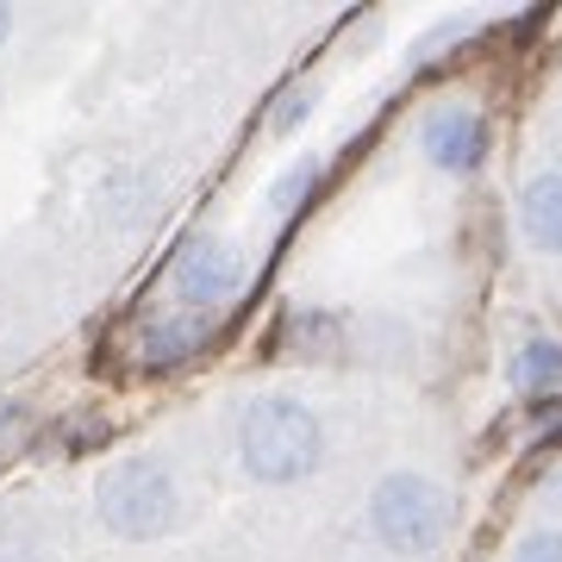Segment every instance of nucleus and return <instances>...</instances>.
I'll return each instance as SVG.
<instances>
[{
  "mask_svg": "<svg viewBox=\"0 0 562 562\" xmlns=\"http://www.w3.org/2000/svg\"><path fill=\"white\" fill-rule=\"evenodd\" d=\"M206 344V319L201 313H181V306H169V313H157V319L144 325V369H181V362H194Z\"/></svg>",
  "mask_w": 562,
  "mask_h": 562,
  "instance_id": "nucleus-6",
  "label": "nucleus"
},
{
  "mask_svg": "<svg viewBox=\"0 0 562 562\" xmlns=\"http://www.w3.org/2000/svg\"><path fill=\"white\" fill-rule=\"evenodd\" d=\"M513 562H562V531L557 525H538L513 543Z\"/></svg>",
  "mask_w": 562,
  "mask_h": 562,
  "instance_id": "nucleus-11",
  "label": "nucleus"
},
{
  "mask_svg": "<svg viewBox=\"0 0 562 562\" xmlns=\"http://www.w3.org/2000/svg\"><path fill=\"white\" fill-rule=\"evenodd\" d=\"M506 375H513L519 394H550L562 382V338H525Z\"/></svg>",
  "mask_w": 562,
  "mask_h": 562,
  "instance_id": "nucleus-8",
  "label": "nucleus"
},
{
  "mask_svg": "<svg viewBox=\"0 0 562 562\" xmlns=\"http://www.w3.org/2000/svg\"><path fill=\"white\" fill-rule=\"evenodd\" d=\"M7 32H13V7H0V44H7Z\"/></svg>",
  "mask_w": 562,
  "mask_h": 562,
  "instance_id": "nucleus-12",
  "label": "nucleus"
},
{
  "mask_svg": "<svg viewBox=\"0 0 562 562\" xmlns=\"http://www.w3.org/2000/svg\"><path fill=\"white\" fill-rule=\"evenodd\" d=\"M313 188H319V157H301L294 169H281V181L269 188V213H276V220H294V213L313 201Z\"/></svg>",
  "mask_w": 562,
  "mask_h": 562,
  "instance_id": "nucleus-9",
  "label": "nucleus"
},
{
  "mask_svg": "<svg viewBox=\"0 0 562 562\" xmlns=\"http://www.w3.org/2000/svg\"><path fill=\"white\" fill-rule=\"evenodd\" d=\"M238 462L244 475L262 487H288L306 482L325 462V425L313 406L288 401V394H269V401H250L238 419Z\"/></svg>",
  "mask_w": 562,
  "mask_h": 562,
  "instance_id": "nucleus-1",
  "label": "nucleus"
},
{
  "mask_svg": "<svg viewBox=\"0 0 562 562\" xmlns=\"http://www.w3.org/2000/svg\"><path fill=\"white\" fill-rule=\"evenodd\" d=\"M419 144H425V157H431V169H443V176H475L482 157H487V120L475 106L443 101V106L425 113Z\"/></svg>",
  "mask_w": 562,
  "mask_h": 562,
  "instance_id": "nucleus-5",
  "label": "nucleus"
},
{
  "mask_svg": "<svg viewBox=\"0 0 562 562\" xmlns=\"http://www.w3.org/2000/svg\"><path fill=\"white\" fill-rule=\"evenodd\" d=\"M369 525H375V538H382L394 557H431V550L450 538L457 506H450V494H443L431 475L394 469V475H382L375 494H369Z\"/></svg>",
  "mask_w": 562,
  "mask_h": 562,
  "instance_id": "nucleus-3",
  "label": "nucleus"
},
{
  "mask_svg": "<svg viewBox=\"0 0 562 562\" xmlns=\"http://www.w3.org/2000/svg\"><path fill=\"white\" fill-rule=\"evenodd\" d=\"M94 513L113 538L125 543H150L162 531H176L181 519V494H176V475L162 469L157 457H120L101 469L94 482Z\"/></svg>",
  "mask_w": 562,
  "mask_h": 562,
  "instance_id": "nucleus-2",
  "label": "nucleus"
},
{
  "mask_svg": "<svg viewBox=\"0 0 562 562\" xmlns=\"http://www.w3.org/2000/svg\"><path fill=\"white\" fill-rule=\"evenodd\" d=\"M519 232L531 238V250L562 257V169H543L519 188Z\"/></svg>",
  "mask_w": 562,
  "mask_h": 562,
  "instance_id": "nucleus-7",
  "label": "nucleus"
},
{
  "mask_svg": "<svg viewBox=\"0 0 562 562\" xmlns=\"http://www.w3.org/2000/svg\"><path fill=\"white\" fill-rule=\"evenodd\" d=\"M169 294L181 301V313H220L232 294L244 288V250L220 232H188L169 257Z\"/></svg>",
  "mask_w": 562,
  "mask_h": 562,
  "instance_id": "nucleus-4",
  "label": "nucleus"
},
{
  "mask_svg": "<svg viewBox=\"0 0 562 562\" xmlns=\"http://www.w3.org/2000/svg\"><path fill=\"white\" fill-rule=\"evenodd\" d=\"M313 101H319V81H294V88H281L276 113H269V132H294V125L313 113Z\"/></svg>",
  "mask_w": 562,
  "mask_h": 562,
  "instance_id": "nucleus-10",
  "label": "nucleus"
}]
</instances>
